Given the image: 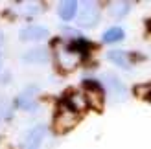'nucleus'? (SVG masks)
<instances>
[{"label":"nucleus","mask_w":151,"mask_h":149,"mask_svg":"<svg viewBox=\"0 0 151 149\" xmlns=\"http://www.w3.org/2000/svg\"><path fill=\"white\" fill-rule=\"evenodd\" d=\"M107 59L111 63L122 66V68H129L131 63H133V55L127 54V52H122V50H111L107 54Z\"/></svg>","instance_id":"nucleus-12"},{"label":"nucleus","mask_w":151,"mask_h":149,"mask_svg":"<svg viewBox=\"0 0 151 149\" xmlns=\"http://www.w3.org/2000/svg\"><path fill=\"white\" fill-rule=\"evenodd\" d=\"M50 37L48 28L39 26V24H29L26 28H22L19 32V39L24 42H37V41H44Z\"/></svg>","instance_id":"nucleus-8"},{"label":"nucleus","mask_w":151,"mask_h":149,"mask_svg":"<svg viewBox=\"0 0 151 149\" xmlns=\"http://www.w3.org/2000/svg\"><path fill=\"white\" fill-rule=\"evenodd\" d=\"M100 4L92 2V0H87V2L81 4V9H78V26L79 28H94L98 22H100Z\"/></svg>","instance_id":"nucleus-2"},{"label":"nucleus","mask_w":151,"mask_h":149,"mask_svg":"<svg viewBox=\"0 0 151 149\" xmlns=\"http://www.w3.org/2000/svg\"><path fill=\"white\" fill-rule=\"evenodd\" d=\"M124 29L120 28V26H112L109 29H105V33H103V42H107V44H112V42H120L124 39Z\"/></svg>","instance_id":"nucleus-14"},{"label":"nucleus","mask_w":151,"mask_h":149,"mask_svg":"<svg viewBox=\"0 0 151 149\" xmlns=\"http://www.w3.org/2000/svg\"><path fill=\"white\" fill-rule=\"evenodd\" d=\"M101 81L105 83V87H107V90L111 94V98L114 100V101H124L127 98V88H125V85L122 83V79H120V77L114 76V74H103Z\"/></svg>","instance_id":"nucleus-5"},{"label":"nucleus","mask_w":151,"mask_h":149,"mask_svg":"<svg viewBox=\"0 0 151 149\" xmlns=\"http://www.w3.org/2000/svg\"><path fill=\"white\" fill-rule=\"evenodd\" d=\"M134 94H137L140 100H151V83L137 85L134 87Z\"/></svg>","instance_id":"nucleus-16"},{"label":"nucleus","mask_w":151,"mask_h":149,"mask_svg":"<svg viewBox=\"0 0 151 149\" xmlns=\"http://www.w3.org/2000/svg\"><path fill=\"white\" fill-rule=\"evenodd\" d=\"M35 94H37V88L35 87H28L26 90H22L19 94V100H17V105L24 110H33L37 107V100H35Z\"/></svg>","instance_id":"nucleus-10"},{"label":"nucleus","mask_w":151,"mask_h":149,"mask_svg":"<svg viewBox=\"0 0 151 149\" xmlns=\"http://www.w3.org/2000/svg\"><path fill=\"white\" fill-rule=\"evenodd\" d=\"M79 114H76L74 110H70L68 107H65L63 103L59 105L57 112H55V118H54V131L59 133V135H63V133L74 129L76 125L79 122Z\"/></svg>","instance_id":"nucleus-3"},{"label":"nucleus","mask_w":151,"mask_h":149,"mask_svg":"<svg viewBox=\"0 0 151 149\" xmlns=\"http://www.w3.org/2000/svg\"><path fill=\"white\" fill-rule=\"evenodd\" d=\"M54 55H55L57 66H59L63 72H72V70H76V68L81 64L83 57H85V55H81L70 42H68V44L57 42V44H55V54H54Z\"/></svg>","instance_id":"nucleus-1"},{"label":"nucleus","mask_w":151,"mask_h":149,"mask_svg":"<svg viewBox=\"0 0 151 149\" xmlns=\"http://www.w3.org/2000/svg\"><path fill=\"white\" fill-rule=\"evenodd\" d=\"M50 59V54H48V50L46 48H32V50H28L22 54V61H26V63H32V64H42V63H46Z\"/></svg>","instance_id":"nucleus-9"},{"label":"nucleus","mask_w":151,"mask_h":149,"mask_svg":"<svg viewBox=\"0 0 151 149\" xmlns=\"http://www.w3.org/2000/svg\"><path fill=\"white\" fill-rule=\"evenodd\" d=\"M78 7L79 6H78L76 0H63V2H59V6H57V15L65 22H68L78 15Z\"/></svg>","instance_id":"nucleus-11"},{"label":"nucleus","mask_w":151,"mask_h":149,"mask_svg":"<svg viewBox=\"0 0 151 149\" xmlns=\"http://www.w3.org/2000/svg\"><path fill=\"white\" fill-rule=\"evenodd\" d=\"M0 68H2V57H0Z\"/></svg>","instance_id":"nucleus-18"},{"label":"nucleus","mask_w":151,"mask_h":149,"mask_svg":"<svg viewBox=\"0 0 151 149\" xmlns=\"http://www.w3.org/2000/svg\"><path fill=\"white\" fill-rule=\"evenodd\" d=\"M129 11H131V4L125 2V0H116V2H111L109 4V13L114 19H122Z\"/></svg>","instance_id":"nucleus-13"},{"label":"nucleus","mask_w":151,"mask_h":149,"mask_svg":"<svg viewBox=\"0 0 151 149\" xmlns=\"http://www.w3.org/2000/svg\"><path fill=\"white\" fill-rule=\"evenodd\" d=\"M4 44V33H2V29H0V46Z\"/></svg>","instance_id":"nucleus-17"},{"label":"nucleus","mask_w":151,"mask_h":149,"mask_svg":"<svg viewBox=\"0 0 151 149\" xmlns=\"http://www.w3.org/2000/svg\"><path fill=\"white\" fill-rule=\"evenodd\" d=\"M83 87H85L83 94H85V98H87L88 107H92L96 110H101V107H103V88H101V85L94 79H87Z\"/></svg>","instance_id":"nucleus-4"},{"label":"nucleus","mask_w":151,"mask_h":149,"mask_svg":"<svg viewBox=\"0 0 151 149\" xmlns=\"http://www.w3.org/2000/svg\"><path fill=\"white\" fill-rule=\"evenodd\" d=\"M61 103H63L65 107H68L70 110H74L76 114H79V116L88 109V103H87L85 94L79 92V90H72L68 94H65L63 100H61Z\"/></svg>","instance_id":"nucleus-7"},{"label":"nucleus","mask_w":151,"mask_h":149,"mask_svg":"<svg viewBox=\"0 0 151 149\" xmlns=\"http://www.w3.org/2000/svg\"><path fill=\"white\" fill-rule=\"evenodd\" d=\"M46 136V127L44 125H35L29 131H26V135L22 136V149H39L42 145V140Z\"/></svg>","instance_id":"nucleus-6"},{"label":"nucleus","mask_w":151,"mask_h":149,"mask_svg":"<svg viewBox=\"0 0 151 149\" xmlns=\"http://www.w3.org/2000/svg\"><path fill=\"white\" fill-rule=\"evenodd\" d=\"M17 7H20V9H17V13H20V15H37L42 6L39 2H20V4H17Z\"/></svg>","instance_id":"nucleus-15"}]
</instances>
